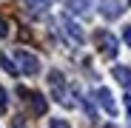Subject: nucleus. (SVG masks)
Segmentation results:
<instances>
[{
    "label": "nucleus",
    "instance_id": "f257e3e1",
    "mask_svg": "<svg viewBox=\"0 0 131 128\" xmlns=\"http://www.w3.org/2000/svg\"><path fill=\"white\" fill-rule=\"evenodd\" d=\"M14 63H17V68L23 71V74H29V77H34L40 71V60L31 51H26V49H17L14 51Z\"/></svg>",
    "mask_w": 131,
    "mask_h": 128
},
{
    "label": "nucleus",
    "instance_id": "1a4fd4ad",
    "mask_svg": "<svg viewBox=\"0 0 131 128\" xmlns=\"http://www.w3.org/2000/svg\"><path fill=\"white\" fill-rule=\"evenodd\" d=\"M0 66H3V68H6V71L12 74V77H17V74H20V68H17V63H14V60H12L9 54H0Z\"/></svg>",
    "mask_w": 131,
    "mask_h": 128
},
{
    "label": "nucleus",
    "instance_id": "f8f14e48",
    "mask_svg": "<svg viewBox=\"0 0 131 128\" xmlns=\"http://www.w3.org/2000/svg\"><path fill=\"white\" fill-rule=\"evenodd\" d=\"M9 111V102H6V91H3V85H0V114H6Z\"/></svg>",
    "mask_w": 131,
    "mask_h": 128
},
{
    "label": "nucleus",
    "instance_id": "4468645a",
    "mask_svg": "<svg viewBox=\"0 0 131 128\" xmlns=\"http://www.w3.org/2000/svg\"><path fill=\"white\" fill-rule=\"evenodd\" d=\"M51 128H71L66 120H51Z\"/></svg>",
    "mask_w": 131,
    "mask_h": 128
},
{
    "label": "nucleus",
    "instance_id": "39448f33",
    "mask_svg": "<svg viewBox=\"0 0 131 128\" xmlns=\"http://www.w3.org/2000/svg\"><path fill=\"white\" fill-rule=\"evenodd\" d=\"M60 26L66 29V34H69V37H71L74 43H83V29H80V26L74 23V20H71L69 14H63V17H60Z\"/></svg>",
    "mask_w": 131,
    "mask_h": 128
},
{
    "label": "nucleus",
    "instance_id": "f03ea898",
    "mask_svg": "<svg viewBox=\"0 0 131 128\" xmlns=\"http://www.w3.org/2000/svg\"><path fill=\"white\" fill-rule=\"evenodd\" d=\"M97 49H100V54L103 57H117V37L111 34V31H97Z\"/></svg>",
    "mask_w": 131,
    "mask_h": 128
},
{
    "label": "nucleus",
    "instance_id": "423d86ee",
    "mask_svg": "<svg viewBox=\"0 0 131 128\" xmlns=\"http://www.w3.org/2000/svg\"><path fill=\"white\" fill-rule=\"evenodd\" d=\"M100 11H103V17H108V20H117L120 17V0H100Z\"/></svg>",
    "mask_w": 131,
    "mask_h": 128
},
{
    "label": "nucleus",
    "instance_id": "0eeeda50",
    "mask_svg": "<svg viewBox=\"0 0 131 128\" xmlns=\"http://www.w3.org/2000/svg\"><path fill=\"white\" fill-rule=\"evenodd\" d=\"M97 102L103 105V108L108 111V114H117V105H114V97H111V91H108V88H97Z\"/></svg>",
    "mask_w": 131,
    "mask_h": 128
},
{
    "label": "nucleus",
    "instance_id": "6e6552de",
    "mask_svg": "<svg viewBox=\"0 0 131 128\" xmlns=\"http://www.w3.org/2000/svg\"><path fill=\"white\" fill-rule=\"evenodd\" d=\"M111 74L117 77V83H123L125 88H131V68H125V66H114Z\"/></svg>",
    "mask_w": 131,
    "mask_h": 128
},
{
    "label": "nucleus",
    "instance_id": "2eb2a0df",
    "mask_svg": "<svg viewBox=\"0 0 131 128\" xmlns=\"http://www.w3.org/2000/svg\"><path fill=\"white\" fill-rule=\"evenodd\" d=\"M6 34H9V23H6L3 17H0V37H6Z\"/></svg>",
    "mask_w": 131,
    "mask_h": 128
},
{
    "label": "nucleus",
    "instance_id": "dca6fc26",
    "mask_svg": "<svg viewBox=\"0 0 131 128\" xmlns=\"http://www.w3.org/2000/svg\"><path fill=\"white\" fill-rule=\"evenodd\" d=\"M125 111H128V122H131V97H125Z\"/></svg>",
    "mask_w": 131,
    "mask_h": 128
},
{
    "label": "nucleus",
    "instance_id": "ddd939ff",
    "mask_svg": "<svg viewBox=\"0 0 131 128\" xmlns=\"http://www.w3.org/2000/svg\"><path fill=\"white\" fill-rule=\"evenodd\" d=\"M123 40H125V46H131V26L123 29Z\"/></svg>",
    "mask_w": 131,
    "mask_h": 128
},
{
    "label": "nucleus",
    "instance_id": "9d476101",
    "mask_svg": "<svg viewBox=\"0 0 131 128\" xmlns=\"http://www.w3.org/2000/svg\"><path fill=\"white\" fill-rule=\"evenodd\" d=\"M49 3H51V0H26V6H29V11H34V14H40V11H46V9H49Z\"/></svg>",
    "mask_w": 131,
    "mask_h": 128
},
{
    "label": "nucleus",
    "instance_id": "20e7f679",
    "mask_svg": "<svg viewBox=\"0 0 131 128\" xmlns=\"http://www.w3.org/2000/svg\"><path fill=\"white\" fill-rule=\"evenodd\" d=\"M49 85H51L54 97H57L63 105H71L69 100H66V80H63V74H60V71H51V74H49Z\"/></svg>",
    "mask_w": 131,
    "mask_h": 128
},
{
    "label": "nucleus",
    "instance_id": "7ed1b4c3",
    "mask_svg": "<svg viewBox=\"0 0 131 128\" xmlns=\"http://www.w3.org/2000/svg\"><path fill=\"white\" fill-rule=\"evenodd\" d=\"M17 94L29 100V105H31V111H34L37 117H43V114L49 111V102H46V97H43V94H37V91H26V88H17Z\"/></svg>",
    "mask_w": 131,
    "mask_h": 128
},
{
    "label": "nucleus",
    "instance_id": "9b49d317",
    "mask_svg": "<svg viewBox=\"0 0 131 128\" xmlns=\"http://www.w3.org/2000/svg\"><path fill=\"white\" fill-rule=\"evenodd\" d=\"M91 9V0H71V11L74 14H89Z\"/></svg>",
    "mask_w": 131,
    "mask_h": 128
}]
</instances>
